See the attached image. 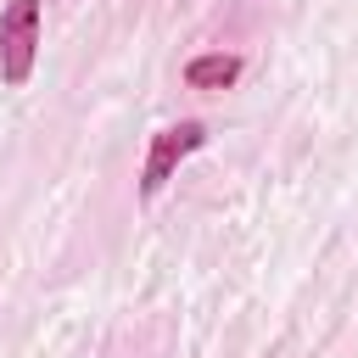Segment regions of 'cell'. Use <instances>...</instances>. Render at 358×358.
Returning <instances> with one entry per match:
<instances>
[{
	"mask_svg": "<svg viewBox=\"0 0 358 358\" xmlns=\"http://www.w3.org/2000/svg\"><path fill=\"white\" fill-rule=\"evenodd\" d=\"M207 140H213V134H207V123H201V117H185V123L157 129V134H151V145H145V162H140V201H157V196L168 190V179L179 173V162H185V157H196Z\"/></svg>",
	"mask_w": 358,
	"mask_h": 358,
	"instance_id": "7a4b0ae2",
	"label": "cell"
},
{
	"mask_svg": "<svg viewBox=\"0 0 358 358\" xmlns=\"http://www.w3.org/2000/svg\"><path fill=\"white\" fill-rule=\"evenodd\" d=\"M241 73H246V62L235 50H207V56H190L185 62V84L190 90H229Z\"/></svg>",
	"mask_w": 358,
	"mask_h": 358,
	"instance_id": "3957f363",
	"label": "cell"
},
{
	"mask_svg": "<svg viewBox=\"0 0 358 358\" xmlns=\"http://www.w3.org/2000/svg\"><path fill=\"white\" fill-rule=\"evenodd\" d=\"M45 0H6L0 11V84L22 90L34 78V56H39V34H45Z\"/></svg>",
	"mask_w": 358,
	"mask_h": 358,
	"instance_id": "6da1fadb",
	"label": "cell"
}]
</instances>
